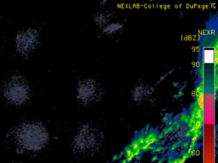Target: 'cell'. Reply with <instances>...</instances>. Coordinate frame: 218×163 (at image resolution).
Masks as SVG:
<instances>
[{
    "instance_id": "1",
    "label": "cell",
    "mask_w": 218,
    "mask_h": 163,
    "mask_svg": "<svg viewBox=\"0 0 218 163\" xmlns=\"http://www.w3.org/2000/svg\"><path fill=\"white\" fill-rule=\"evenodd\" d=\"M17 144L28 151H37L45 147L49 138L46 128L38 122H27L20 125L15 132Z\"/></svg>"
},
{
    "instance_id": "2",
    "label": "cell",
    "mask_w": 218,
    "mask_h": 163,
    "mask_svg": "<svg viewBox=\"0 0 218 163\" xmlns=\"http://www.w3.org/2000/svg\"><path fill=\"white\" fill-rule=\"evenodd\" d=\"M102 133L90 125L83 126L77 132L73 139L74 149L81 152L95 151L102 145Z\"/></svg>"
},
{
    "instance_id": "3",
    "label": "cell",
    "mask_w": 218,
    "mask_h": 163,
    "mask_svg": "<svg viewBox=\"0 0 218 163\" xmlns=\"http://www.w3.org/2000/svg\"><path fill=\"white\" fill-rule=\"evenodd\" d=\"M76 98L78 103L84 105H95L102 99L103 94L102 86L93 78H84L78 82Z\"/></svg>"
},
{
    "instance_id": "4",
    "label": "cell",
    "mask_w": 218,
    "mask_h": 163,
    "mask_svg": "<svg viewBox=\"0 0 218 163\" xmlns=\"http://www.w3.org/2000/svg\"><path fill=\"white\" fill-rule=\"evenodd\" d=\"M4 94L11 104L20 105L25 104L30 96V89L27 82L20 76H14L6 83Z\"/></svg>"
},
{
    "instance_id": "5",
    "label": "cell",
    "mask_w": 218,
    "mask_h": 163,
    "mask_svg": "<svg viewBox=\"0 0 218 163\" xmlns=\"http://www.w3.org/2000/svg\"><path fill=\"white\" fill-rule=\"evenodd\" d=\"M38 41V33L35 29L22 31L16 36V49L21 55H28L37 47Z\"/></svg>"
},
{
    "instance_id": "6",
    "label": "cell",
    "mask_w": 218,
    "mask_h": 163,
    "mask_svg": "<svg viewBox=\"0 0 218 163\" xmlns=\"http://www.w3.org/2000/svg\"><path fill=\"white\" fill-rule=\"evenodd\" d=\"M149 94H150V90H148V88L145 87V86L143 85L140 87L135 88L133 96L136 98L137 101L146 102V100L149 98Z\"/></svg>"
}]
</instances>
